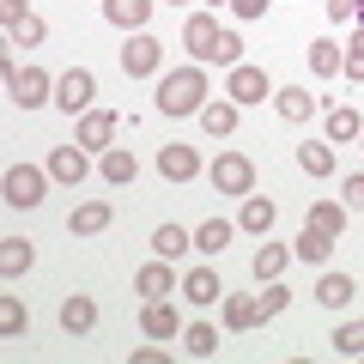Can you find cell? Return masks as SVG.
Returning <instances> with one entry per match:
<instances>
[{
  "mask_svg": "<svg viewBox=\"0 0 364 364\" xmlns=\"http://www.w3.org/2000/svg\"><path fill=\"white\" fill-rule=\"evenodd\" d=\"M200 104H207V67L200 61L158 79V109L164 116H200Z\"/></svg>",
  "mask_w": 364,
  "mask_h": 364,
  "instance_id": "cell-1",
  "label": "cell"
},
{
  "mask_svg": "<svg viewBox=\"0 0 364 364\" xmlns=\"http://www.w3.org/2000/svg\"><path fill=\"white\" fill-rule=\"evenodd\" d=\"M207 176H213V188H219V195H255V164H249L243 152H219Z\"/></svg>",
  "mask_w": 364,
  "mask_h": 364,
  "instance_id": "cell-2",
  "label": "cell"
},
{
  "mask_svg": "<svg viewBox=\"0 0 364 364\" xmlns=\"http://www.w3.org/2000/svg\"><path fill=\"white\" fill-rule=\"evenodd\" d=\"M91 97H97V79H91V67H67V73L55 79V104H61L67 116H85Z\"/></svg>",
  "mask_w": 364,
  "mask_h": 364,
  "instance_id": "cell-3",
  "label": "cell"
},
{
  "mask_svg": "<svg viewBox=\"0 0 364 364\" xmlns=\"http://www.w3.org/2000/svg\"><path fill=\"white\" fill-rule=\"evenodd\" d=\"M43 188H49V164H13L6 170V207H43Z\"/></svg>",
  "mask_w": 364,
  "mask_h": 364,
  "instance_id": "cell-4",
  "label": "cell"
},
{
  "mask_svg": "<svg viewBox=\"0 0 364 364\" xmlns=\"http://www.w3.org/2000/svg\"><path fill=\"white\" fill-rule=\"evenodd\" d=\"M6 91H13V104H18V109L55 104V97H49V91H55V79L43 73V67H13V73H6Z\"/></svg>",
  "mask_w": 364,
  "mask_h": 364,
  "instance_id": "cell-5",
  "label": "cell"
},
{
  "mask_svg": "<svg viewBox=\"0 0 364 364\" xmlns=\"http://www.w3.org/2000/svg\"><path fill=\"white\" fill-rule=\"evenodd\" d=\"M219 37H225V31H219V18H213V13H188V25H182V49L195 55L200 67L213 61V49H219Z\"/></svg>",
  "mask_w": 364,
  "mask_h": 364,
  "instance_id": "cell-6",
  "label": "cell"
},
{
  "mask_svg": "<svg viewBox=\"0 0 364 364\" xmlns=\"http://www.w3.org/2000/svg\"><path fill=\"white\" fill-rule=\"evenodd\" d=\"M158 61H164V49H158L146 31H134L128 49H122V73H128V79H152V73H158Z\"/></svg>",
  "mask_w": 364,
  "mask_h": 364,
  "instance_id": "cell-7",
  "label": "cell"
},
{
  "mask_svg": "<svg viewBox=\"0 0 364 364\" xmlns=\"http://www.w3.org/2000/svg\"><path fill=\"white\" fill-rule=\"evenodd\" d=\"M225 97H231V104H267V73L249 67V61H237L231 79H225Z\"/></svg>",
  "mask_w": 364,
  "mask_h": 364,
  "instance_id": "cell-8",
  "label": "cell"
},
{
  "mask_svg": "<svg viewBox=\"0 0 364 364\" xmlns=\"http://www.w3.org/2000/svg\"><path fill=\"white\" fill-rule=\"evenodd\" d=\"M158 176H164V182H195L200 176V152H195V146H182V140H170L164 152H158Z\"/></svg>",
  "mask_w": 364,
  "mask_h": 364,
  "instance_id": "cell-9",
  "label": "cell"
},
{
  "mask_svg": "<svg viewBox=\"0 0 364 364\" xmlns=\"http://www.w3.org/2000/svg\"><path fill=\"white\" fill-rule=\"evenodd\" d=\"M140 334H152V340H176V334H182L176 304H170V298H146V310H140Z\"/></svg>",
  "mask_w": 364,
  "mask_h": 364,
  "instance_id": "cell-10",
  "label": "cell"
},
{
  "mask_svg": "<svg viewBox=\"0 0 364 364\" xmlns=\"http://www.w3.org/2000/svg\"><path fill=\"white\" fill-rule=\"evenodd\" d=\"M73 140L85 146V152H109V140H116V116H109V109H85Z\"/></svg>",
  "mask_w": 364,
  "mask_h": 364,
  "instance_id": "cell-11",
  "label": "cell"
},
{
  "mask_svg": "<svg viewBox=\"0 0 364 364\" xmlns=\"http://www.w3.org/2000/svg\"><path fill=\"white\" fill-rule=\"evenodd\" d=\"M85 152H79V140L73 146H55V152H49V176L55 182H67V188H79V182H85Z\"/></svg>",
  "mask_w": 364,
  "mask_h": 364,
  "instance_id": "cell-12",
  "label": "cell"
},
{
  "mask_svg": "<svg viewBox=\"0 0 364 364\" xmlns=\"http://www.w3.org/2000/svg\"><path fill=\"white\" fill-rule=\"evenodd\" d=\"M182 298L200 304V310H207V304H219V298H225L219 273H213V267H188V273H182Z\"/></svg>",
  "mask_w": 364,
  "mask_h": 364,
  "instance_id": "cell-13",
  "label": "cell"
},
{
  "mask_svg": "<svg viewBox=\"0 0 364 364\" xmlns=\"http://www.w3.org/2000/svg\"><path fill=\"white\" fill-rule=\"evenodd\" d=\"M158 0H104V18L116 31H146V18H152Z\"/></svg>",
  "mask_w": 364,
  "mask_h": 364,
  "instance_id": "cell-14",
  "label": "cell"
},
{
  "mask_svg": "<svg viewBox=\"0 0 364 364\" xmlns=\"http://www.w3.org/2000/svg\"><path fill=\"white\" fill-rule=\"evenodd\" d=\"M170 286H176V273H170V261H164V255L146 261V267L134 273V291H140V298H170Z\"/></svg>",
  "mask_w": 364,
  "mask_h": 364,
  "instance_id": "cell-15",
  "label": "cell"
},
{
  "mask_svg": "<svg viewBox=\"0 0 364 364\" xmlns=\"http://www.w3.org/2000/svg\"><path fill=\"white\" fill-rule=\"evenodd\" d=\"M316 104H322V97H310L304 85H279V91H273V109H279L286 122H310Z\"/></svg>",
  "mask_w": 364,
  "mask_h": 364,
  "instance_id": "cell-16",
  "label": "cell"
},
{
  "mask_svg": "<svg viewBox=\"0 0 364 364\" xmlns=\"http://www.w3.org/2000/svg\"><path fill=\"white\" fill-rule=\"evenodd\" d=\"M109 200H85V207H73V219H67V231L73 237H97V231H109Z\"/></svg>",
  "mask_w": 364,
  "mask_h": 364,
  "instance_id": "cell-17",
  "label": "cell"
},
{
  "mask_svg": "<svg viewBox=\"0 0 364 364\" xmlns=\"http://www.w3.org/2000/svg\"><path fill=\"white\" fill-rule=\"evenodd\" d=\"M61 328H67V334H91V328H97V304H91L85 291L61 298Z\"/></svg>",
  "mask_w": 364,
  "mask_h": 364,
  "instance_id": "cell-18",
  "label": "cell"
},
{
  "mask_svg": "<svg viewBox=\"0 0 364 364\" xmlns=\"http://www.w3.org/2000/svg\"><path fill=\"white\" fill-rule=\"evenodd\" d=\"M273 219H279V207H273L267 195H243V213H237V225H243V231L267 237V231H273Z\"/></svg>",
  "mask_w": 364,
  "mask_h": 364,
  "instance_id": "cell-19",
  "label": "cell"
},
{
  "mask_svg": "<svg viewBox=\"0 0 364 364\" xmlns=\"http://www.w3.org/2000/svg\"><path fill=\"white\" fill-rule=\"evenodd\" d=\"M298 261H310V267H322L328 255H334V231H322V225H304V237H298V249H291Z\"/></svg>",
  "mask_w": 364,
  "mask_h": 364,
  "instance_id": "cell-20",
  "label": "cell"
},
{
  "mask_svg": "<svg viewBox=\"0 0 364 364\" xmlns=\"http://www.w3.org/2000/svg\"><path fill=\"white\" fill-rule=\"evenodd\" d=\"M225 328H231V334H249V328H261V304H255V298H243V291H231V298H225Z\"/></svg>",
  "mask_w": 364,
  "mask_h": 364,
  "instance_id": "cell-21",
  "label": "cell"
},
{
  "mask_svg": "<svg viewBox=\"0 0 364 364\" xmlns=\"http://www.w3.org/2000/svg\"><path fill=\"white\" fill-rule=\"evenodd\" d=\"M31 261H37V249H31L25 237H0V273H6V279L31 273Z\"/></svg>",
  "mask_w": 364,
  "mask_h": 364,
  "instance_id": "cell-22",
  "label": "cell"
},
{
  "mask_svg": "<svg viewBox=\"0 0 364 364\" xmlns=\"http://www.w3.org/2000/svg\"><path fill=\"white\" fill-rule=\"evenodd\" d=\"M352 291H358V286H352L346 273H322V279H316V304H322V310H346Z\"/></svg>",
  "mask_w": 364,
  "mask_h": 364,
  "instance_id": "cell-23",
  "label": "cell"
},
{
  "mask_svg": "<svg viewBox=\"0 0 364 364\" xmlns=\"http://www.w3.org/2000/svg\"><path fill=\"white\" fill-rule=\"evenodd\" d=\"M237 109L243 104H231V97H225V104H200V128H207L213 140H225V134H237Z\"/></svg>",
  "mask_w": 364,
  "mask_h": 364,
  "instance_id": "cell-24",
  "label": "cell"
},
{
  "mask_svg": "<svg viewBox=\"0 0 364 364\" xmlns=\"http://www.w3.org/2000/svg\"><path fill=\"white\" fill-rule=\"evenodd\" d=\"M286 267H291V249H286V243H261V249H255V279H261V286L279 279Z\"/></svg>",
  "mask_w": 364,
  "mask_h": 364,
  "instance_id": "cell-25",
  "label": "cell"
},
{
  "mask_svg": "<svg viewBox=\"0 0 364 364\" xmlns=\"http://www.w3.org/2000/svg\"><path fill=\"white\" fill-rule=\"evenodd\" d=\"M188 249H195V237L182 231V225H158V231H152V255L176 261V255H188Z\"/></svg>",
  "mask_w": 364,
  "mask_h": 364,
  "instance_id": "cell-26",
  "label": "cell"
},
{
  "mask_svg": "<svg viewBox=\"0 0 364 364\" xmlns=\"http://www.w3.org/2000/svg\"><path fill=\"white\" fill-rule=\"evenodd\" d=\"M231 237H237L231 219H207V225L195 231V249H200V255H225V243H231Z\"/></svg>",
  "mask_w": 364,
  "mask_h": 364,
  "instance_id": "cell-27",
  "label": "cell"
},
{
  "mask_svg": "<svg viewBox=\"0 0 364 364\" xmlns=\"http://www.w3.org/2000/svg\"><path fill=\"white\" fill-rule=\"evenodd\" d=\"M304 55H310V67H316V79H328V73H340V61H346V49H340L334 37H316V43H310V49H304Z\"/></svg>",
  "mask_w": 364,
  "mask_h": 364,
  "instance_id": "cell-28",
  "label": "cell"
},
{
  "mask_svg": "<svg viewBox=\"0 0 364 364\" xmlns=\"http://www.w3.org/2000/svg\"><path fill=\"white\" fill-rule=\"evenodd\" d=\"M97 170H104V182L128 188V182H134V170H140V164H134V152H128V146H109V152H104V164H97Z\"/></svg>",
  "mask_w": 364,
  "mask_h": 364,
  "instance_id": "cell-29",
  "label": "cell"
},
{
  "mask_svg": "<svg viewBox=\"0 0 364 364\" xmlns=\"http://www.w3.org/2000/svg\"><path fill=\"white\" fill-rule=\"evenodd\" d=\"M182 346H188V358H213V352H219V328H213V322L182 328Z\"/></svg>",
  "mask_w": 364,
  "mask_h": 364,
  "instance_id": "cell-30",
  "label": "cell"
},
{
  "mask_svg": "<svg viewBox=\"0 0 364 364\" xmlns=\"http://www.w3.org/2000/svg\"><path fill=\"white\" fill-rule=\"evenodd\" d=\"M298 164H304V176H316V182H322V176H334V146H298Z\"/></svg>",
  "mask_w": 364,
  "mask_h": 364,
  "instance_id": "cell-31",
  "label": "cell"
},
{
  "mask_svg": "<svg viewBox=\"0 0 364 364\" xmlns=\"http://www.w3.org/2000/svg\"><path fill=\"white\" fill-rule=\"evenodd\" d=\"M31 328V316H25V304L13 298V291H6V298H0V340H18Z\"/></svg>",
  "mask_w": 364,
  "mask_h": 364,
  "instance_id": "cell-32",
  "label": "cell"
},
{
  "mask_svg": "<svg viewBox=\"0 0 364 364\" xmlns=\"http://www.w3.org/2000/svg\"><path fill=\"white\" fill-rule=\"evenodd\" d=\"M364 134V122H358V109H328V140L334 146H346V140H358Z\"/></svg>",
  "mask_w": 364,
  "mask_h": 364,
  "instance_id": "cell-33",
  "label": "cell"
},
{
  "mask_svg": "<svg viewBox=\"0 0 364 364\" xmlns=\"http://www.w3.org/2000/svg\"><path fill=\"white\" fill-rule=\"evenodd\" d=\"M43 37H49V25H43L37 13L18 18V25H6V43H13V49H31V43H43Z\"/></svg>",
  "mask_w": 364,
  "mask_h": 364,
  "instance_id": "cell-34",
  "label": "cell"
},
{
  "mask_svg": "<svg viewBox=\"0 0 364 364\" xmlns=\"http://www.w3.org/2000/svg\"><path fill=\"white\" fill-rule=\"evenodd\" d=\"M334 352L340 358H364V322H340L334 328Z\"/></svg>",
  "mask_w": 364,
  "mask_h": 364,
  "instance_id": "cell-35",
  "label": "cell"
},
{
  "mask_svg": "<svg viewBox=\"0 0 364 364\" xmlns=\"http://www.w3.org/2000/svg\"><path fill=\"white\" fill-rule=\"evenodd\" d=\"M310 225H322V231H346V207H340V200H316V207H310Z\"/></svg>",
  "mask_w": 364,
  "mask_h": 364,
  "instance_id": "cell-36",
  "label": "cell"
},
{
  "mask_svg": "<svg viewBox=\"0 0 364 364\" xmlns=\"http://www.w3.org/2000/svg\"><path fill=\"white\" fill-rule=\"evenodd\" d=\"M255 304H261V322H267V316H279L291 304V291L279 286V279H267V291H255Z\"/></svg>",
  "mask_w": 364,
  "mask_h": 364,
  "instance_id": "cell-37",
  "label": "cell"
},
{
  "mask_svg": "<svg viewBox=\"0 0 364 364\" xmlns=\"http://www.w3.org/2000/svg\"><path fill=\"white\" fill-rule=\"evenodd\" d=\"M340 73H346V79H358V85H364V25H358V37L346 43V61H340Z\"/></svg>",
  "mask_w": 364,
  "mask_h": 364,
  "instance_id": "cell-38",
  "label": "cell"
},
{
  "mask_svg": "<svg viewBox=\"0 0 364 364\" xmlns=\"http://www.w3.org/2000/svg\"><path fill=\"white\" fill-rule=\"evenodd\" d=\"M340 195H346V207H352V213H364V170L340 182Z\"/></svg>",
  "mask_w": 364,
  "mask_h": 364,
  "instance_id": "cell-39",
  "label": "cell"
},
{
  "mask_svg": "<svg viewBox=\"0 0 364 364\" xmlns=\"http://www.w3.org/2000/svg\"><path fill=\"white\" fill-rule=\"evenodd\" d=\"M322 6H328L334 25H352V18H358V0H322Z\"/></svg>",
  "mask_w": 364,
  "mask_h": 364,
  "instance_id": "cell-40",
  "label": "cell"
},
{
  "mask_svg": "<svg viewBox=\"0 0 364 364\" xmlns=\"http://www.w3.org/2000/svg\"><path fill=\"white\" fill-rule=\"evenodd\" d=\"M231 13L237 18H261V13H267V0H231Z\"/></svg>",
  "mask_w": 364,
  "mask_h": 364,
  "instance_id": "cell-41",
  "label": "cell"
},
{
  "mask_svg": "<svg viewBox=\"0 0 364 364\" xmlns=\"http://www.w3.org/2000/svg\"><path fill=\"white\" fill-rule=\"evenodd\" d=\"M0 18H6V25H18V18H31V13H25V0H0Z\"/></svg>",
  "mask_w": 364,
  "mask_h": 364,
  "instance_id": "cell-42",
  "label": "cell"
},
{
  "mask_svg": "<svg viewBox=\"0 0 364 364\" xmlns=\"http://www.w3.org/2000/svg\"><path fill=\"white\" fill-rule=\"evenodd\" d=\"M358 25H364V0H358Z\"/></svg>",
  "mask_w": 364,
  "mask_h": 364,
  "instance_id": "cell-43",
  "label": "cell"
},
{
  "mask_svg": "<svg viewBox=\"0 0 364 364\" xmlns=\"http://www.w3.org/2000/svg\"><path fill=\"white\" fill-rule=\"evenodd\" d=\"M170 6H182V0H170Z\"/></svg>",
  "mask_w": 364,
  "mask_h": 364,
  "instance_id": "cell-44",
  "label": "cell"
},
{
  "mask_svg": "<svg viewBox=\"0 0 364 364\" xmlns=\"http://www.w3.org/2000/svg\"><path fill=\"white\" fill-rule=\"evenodd\" d=\"M358 140H364V134H358Z\"/></svg>",
  "mask_w": 364,
  "mask_h": 364,
  "instance_id": "cell-45",
  "label": "cell"
}]
</instances>
